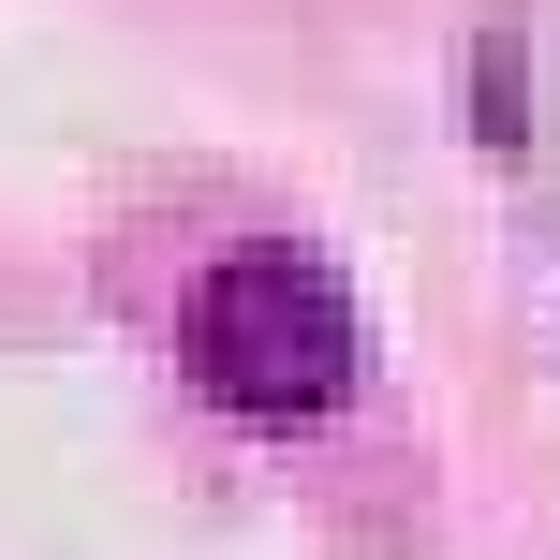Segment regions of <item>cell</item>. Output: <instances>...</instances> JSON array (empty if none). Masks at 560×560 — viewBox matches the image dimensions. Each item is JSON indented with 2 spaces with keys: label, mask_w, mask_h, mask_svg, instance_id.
Segmentation results:
<instances>
[{
  "label": "cell",
  "mask_w": 560,
  "mask_h": 560,
  "mask_svg": "<svg viewBox=\"0 0 560 560\" xmlns=\"http://www.w3.org/2000/svg\"><path fill=\"white\" fill-rule=\"evenodd\" d=\"M369 369V325L310 252H222L192 280V384L236 398V413H325L354 398Z\"/></svg>",
  "instance_id": "cell-1"
}]
</instances>
